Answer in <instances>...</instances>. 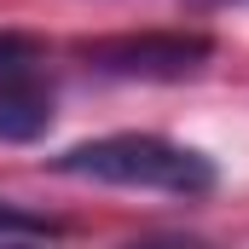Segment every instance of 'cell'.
<instances>
[{"label":"cell","instance_id":"obj_4","mask_svg":"<svg viewBox=\"0 0 249 249\" xmlns=\"http://www.w3.org/2000/svg\"><path fill=\"white\" fill-rule=\"evenodd\" d=\"M47 232H53V220L29 214L18 203H0V238H47Z\"/></svg>","mask_w":249,"mask_h":249},{"label":"cell","instance_id":"obj_1","mask_svg":"<svg viewBox=\"0 0 249 249\" xmlns=\"http://www.w3.org/2000/svg\"><path fill=\"white\" fill-rule=\"evenodd\" d=\"M53 168L70 180L93 186H122V191H162V197H203L214 186V162L191 145H174L162 133H105L75 151L53 157Z\"/></svg>","mask_w":249,"mask_h":249},{"label":"cell","instance_id":"obj_5","mask_svg":"<svg viewBox=\"0 0 249 249\" xmlns=\"http://www.w3.org/2000/svg\"><path fill=\"white\" fill-rule=\"evenodd\" d=\"M29 58H35V41L18 35V29H0V70L6 64H29Z\"/></svg>","mask_w":249,"mask_h":249},{"label":"cell","instance_id":"obj_2","mask_svg":"<svg viewBox=\"0 0 249 249\" xmlns=\"http://www.w3.org/2000/svg\"><path fill=\"white\" fill-rule=\"evenodd\" d=\"M209 53H214L209 35H110L81 47V58L99 75H122V81H180L197 75Z\"/></svg>","mask_w":249,"mask_h":249},{"label":"cell","instance_id":"obj_3","mask_svg":"<svg viewBox=\"0 0 249 249\" xmlns=\"http://www.w3.org/2000/svg\"><path fill=\"white\" fill-rule=\"evenodd\" d=\"M53 127V87L29 64L0 70V145H29Z\"/></svg>","mask_w":249,"mask_h":249}]
</instances>
